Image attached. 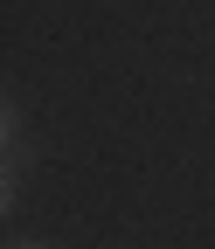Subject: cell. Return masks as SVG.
Returning a JSON list of instances; mask_svg holds the SVG:
<instances>
[{"mask_svg": "<svg viewBox=\"0 0 215 249\" xmlns=\"http://www.w3.org/2000/svg\"><path fill=\"white\" fill-rule=\"evenodd\" d=\"M14 249H49V242H14Z\"/></svg>", "mask_w": 215, "mask_h": 249, "instance_id": "cell-3", "label": "cell"}, {"mask_svg": "<svg viewBox=\"0 0 215 249\" xmlns=\"http://www.w3.org/2000/svg\"><path fill=\"white\" fill-rule=\"evenodd\" d=\"M14 173H21L14 160H0V222H7V214H14V194H21V187H14Z\"/></svg>", "mask_w": 215, "mask_h": 249, "instance_id": "cell-2", "label": "cell"}, {"mask_svg": "<svg viewBox=\"0 0 215 249\" xmlns=\"http://www.w3.org/2000/svg\"><path fill=\"white\" fill-rule=\"evenodd\" d=\"M0 160H14V166H28V160H35V145H28V132H21L14 97H0Z\"/></svg>", "mask_w": 215, "mask_h": 249, "instance_id": "cell-1", "label": "cell"}]
</instances>
